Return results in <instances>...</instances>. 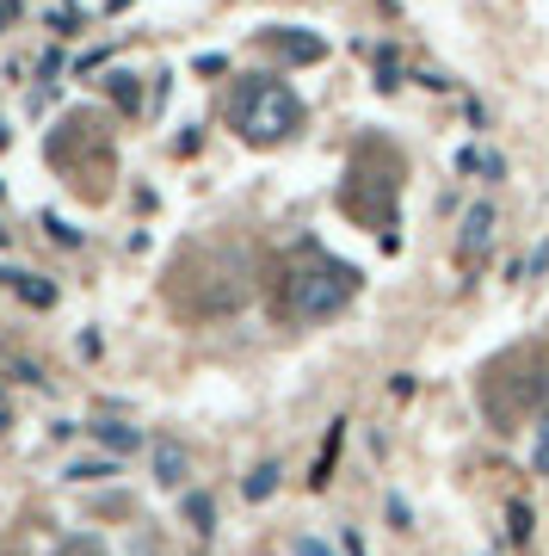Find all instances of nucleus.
<instances>
[{"label": "nucleus", "mask_w": 549, "mask_h": 556, "mask_svg": "<svg viewBox=\"0 0 549 556\" xmlns=\"http://www.w3.org/2000/svg\"><path fill=\"white\" fill-rule=\"evenodd\" d=\"M235 124H241L247 142L272 149V142H284L296 124H303V100H296L291 87H278V80H254V87L235 100Z\"/></svg>", "instance_id": "f257e3e1"}, {"label": "nucleus", "mask_w": 549, "mask_h": 556, "mask_svg": "<svg viewBox=\"0 0 549 556\" xmlns=\"http://www.w3.org/2000/svg\"><path fill=\"white\" fill-rule=\"evenodd\" d=\"M353 291H358L353 266L321 260V266H309V273L291 278V298H284V309H291L296 321H328V316H340V309L353 303Z\"/></svg>", "instance_id": "f03ea898"}, {"label": "nucleus", "mask_w": 549, "mask_h": 556, "mask_svg": "<svg viewBox=\"0 0 549 556\" xmlns=\"http://www.w3.org/2000/svg\"><path fill=\"white\" fill-rule=\"evenodd\" d=\"M494 248V211L488 204H470L463 211V241H457V260L463 266H482V254Z\"/></svg>", "instance_id": "7ed1b4c3"}, {"label": "nucleus", "mask_w": 549, "mask_h": 556, "mask_svg": "<svg viewBox=\"0 0 549 556\" xmlns=\"http://www.w3.org/2000/svg\"><path fill=\"white\" fill-rule=\"evenodd\" d=\"M155 482L161 489H179V482H186V445H174V439L155 445Z\"/></svg>", "instance_id": "20e7f679"}, {"label": "nucleus", "mask_w": 549, "mask_h": 556, "mask_svg": "<svg viewBox=\"0 0 549 556\" xmlns=\"http://www.w3.org/2000/svg\"><path fill=\"white\" fill-rule=\"evenodd\" d=\"M7 285H13V291H20L25 303H38V309H50V303H56V285H50V278H31V273H7Z\"/></svg>", "instance_id": "39448f33"}, {"label": "nucleus", "mask_w": 549, "mask_h": 556, "mask_svg": "<svg viewBox=\"0 0 549 556\" xmlns=\"http://www.w3.org/2000/svg\"><path fill=\"white\" fill-rule=\"evenodd\" d=\"M93 433L105 439V445H112V452H137V433H130V427H118V420H99Z\"/></svg>", "instance_id": "423d86ee"}, {"label": "nucleus", "mask_w": 549, "mask_h": 556, "mask_svg": "<svg viewBox=\"0 0 549 556\" xmlns=\"http://www.w3.org/2000/svg\"><path fill=\"white\" fill-rule=\"evenodd\" d=\"M531 470H537V477H549V415L537 420V439H531Z\"/></svg>", "instance_id": "0eeeda50"}, {"label": "nucleus", "mask_w": 549, "mask_h": 556, "mask_svg": "<svg viewBox=\"0 0 549 556\" xmlns=\"http://www.w3.org/2000/svg\"><path fill=\"white\" fill-rule=\"evenodd\" d=\"M334 452H340V427H334V433H328V445H321V457H315V489H321V482H328V470H334Z\"/></svg>", "instance_id": "6e6552de"}, {"label": "nucleus", "mask_w": 549, "mask_h": 556, "mask_svg": "<svg viewBox=\"0 0 549 556\" xmlns=\"http://www.w3.org/2000/svg\"><path fill=\"white\" fill-rule=\"evenodd\" d=\"M272 489H278V464H259V470H254V482H247V495H254V501H266Z\"/></svg>", "instance_id": "1a4fd4ad"}, {"label": "nucleus", "mask_w": 549, "mask_h": 556, "mask_svg": "<svg viewBox=\"0 0 549 556\" xmlns=\"http://www.w3.org/2000/svg\"><path fill=\"white\" fill-rule=\"evenodd\" d=\"M186 514L197 519V532H210V519H216V507H210V495H192V501H186Z\"/></svg>", "instance_id": "9d476101"}, {"label": "nucleus", "mask_w": 549, "mask_h": 556, "mask_svg": "<svg viewBox=\"0 0 549 556\" xmlns=\"http://www.w3.org/2000/svg\"><path fill=\"white\" fill-rule=\"evenodd\" d=\"M284 50H291L296 62H315V56H321V43H315V38H284Z\"/></svg>", "instance_id": "9b49d317"}, {"label": "nucleus", "mask_w": 549, "mask_h": 556, "mask_svg": "<svg viewBox=\"0 0 549 556\" xmlns=\"http://www.w3.org/2000/svg\"><path fill=\"white\" fill-rule=\"evenodd\" d=\"M507 519H512V538H525V532H531V507H525V501H512Z\"/></svg>", "instance_id": "f8f14e48"}, {"label": "nucleus", "mask_w": 549, "mask_h": 556, "mask_svg": "<svg viewBox=\"0 0 549 556\" xmlns=\"http://www.w3.org/2000/svg\"><path fill=\"white\" fill-rule=\"evenodd\" d=\"M291 556H334L321 538H291Z\"/></svg>", "instance_id": "ddd939ff"}, {"label": "nucleus", "mask_w": 549, "mask_h": 556, "mask_svg": "<svg viewBox=\"0 0 549 556\" xmlns=\"http://www.w3.org/2000/svg\"><path fill=\"white\" fill-rule=\"evenodd\" d=\"M68 477H75V482H87V477H112V464H75Z\"/></svg>", "instance_id": "4468645a"}]
</instances>
